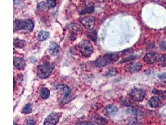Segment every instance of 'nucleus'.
<instances>
[{
    "label": "nucleus",
    "instance_id": "ddd939ff",
    "mask_svg": "<svg viewBox=\"0 0 166 125\" xmlns=\"http://www.w3.org/2000/svg\"><path fill=\"white\" fill-rule=\"evenodd\" d=\"M161 103L160 99L157 96H153L148 100V104L152 108H157L160 106Z\"/></svg>",
    "mask_w": 166,
    "mask_h": 125
},
{
    "label": "nucleus",
    "instance_id": "a878e982",
    "mask_svg": "<svg viewBox=\"0 0 166 125\" xmlns=\"http://www.w3.org/2000/svg\"><path fill=\"white\" fill-rule=\"evenodd\" d=\"M117 74V71L115 70V69H113V68H111L110 70H109L107 72V74L105 75L106 76H115Z\"/></svg>",
    "mask_w": 166,
    "mask_h": 125
},
{
    "label": "nucleus",
    "instance_id": "f257e3e1",
    "mask_svg": "<svg viewBox=\"0 0 166 125\" xmlns=\"http://www.w3.org/2000/svg\"><path fill=\"white\" fill-rule=\"evenodd\" d=\"M120 57V54L118 53H107L99 57L95 61V65L97 67L101 68L107 66L113 62L117 61Z\"/></svg>",
    "mask_w": 166,
    "mask_h": 125
},
{
    "label": "nucleus",
    "instance_id": "9b49d317",
    "mask_svg": "<svg viewBox=\"0 0 166 125\" xmlns=\"http://www.w3.org/2000/svg\"><path fill=\"white\" fill-rule=\"evenodd\" d=\"M14 65L16 69L19 70H23L26 67V62L23 58H15L14 59Z\"/></svg>",
    "mask_w": 166,
    "mask_h": 125
},
{
    "label": "nucleus",
    "instance_id": "6ab92c4d",
    "mask_svg": "<svg viewBox=\"0 0 166 125\" xmlns=\"http://www.w3.org/2000/svg\"><path fill=\"white\" fill-rule=\"evenodd\" d=\"M68 28L69 30H72L73 32L74 31H80L81 30V28L80 26H79L78 25H76V24H74V23L69 25Z\"/></svg>",
    "mask_w": 166,
    "mask_h": 125
},
{
    "label": "nucleus",
    "instance_id": "f03ea898",
    "mask_svg": "<svg viewBox=\"0 0 166 125\" xmlns=\"http://www.w3.org/2000/svg\"><path fill=\"white\" fill-rule=\"evenodd\" d=\"M34 27V23L30 20H16L14 21L15 31L29 33L33 30Z\"/></svg>",
    "mask_w": 166,
    "mask_h": 125
},
{
    "label": "nucleus",
    "instance_id": "2eb2a0df",
    "mask_svg": "<svg viewBox=\"0 0 166 125\" xmlns=\"http://www.w3.org/2000/svg\"><path fill=\"white\" fill-rule=\"evenodd\" d=\"M49 51L52 55H56L59 52V46L57 43L52 42L49 46Z\"/></svg>",
    "mask_w": 166,
    "mask_h": 125
},
{
    "label": "nucleus",
    "instance_id": "a211bd4d",
    "mask_svg": "<svg viewBox=\"0 0 166 125\" xmlns=\"http://www.w3.org/2000/svg\"><path fill=\"white\" fill-rule=\"evenodd\" d=\"M25 44H26V42L24 40L20 39L18 38L15 39L14 40V46L17 48H23Z\"/></svg>",
    "mask_w": 166,
    "mask_h": 125
},
{
    "label": "nucleus",
    "instance_id": "412c9836",
    "mask_svg": "<svg viewBox=\"0 0 166 125\" xmlns=\"http://www.w3.org/2000/svg\"><path fill=\"white\" fill-rule=\"evenodd\" d=\"M94 10H95V8L94 7L86 8L85 9H84L80 12V15H84L85 13H92L94 12Z\"/></svg>",
    "mask_w": 166,
    "mask_h": 125
},
{
    "label": "nucleus",
    "instance_id": "4468645a",
    "mask_svg": "<svg viewBox=\"0 0 166 125\" xmlns=\"http://www.w3.org/2000/svg\"><path fill=\"white\" fill-rule=\"evenodd\" d=\"M92 119L94 123H96L97 125H105L108 123L107 120L105 118L100 115H95Z\"/></svg>",
    "mask_w": 166,
    "mask_h": 125
},
{
    "label": "nucleus",
    "instance_id": "f8f14e48",
    "mask_svg": "<svg viewBox=\"0 0 166 125\" xmlns=\"http://www.w3.org/2000/svg\"><path fill=\"white\" fill-rule=\"evenodd\" d=\"M118 108L113 104H110L107 106L106 108H105L103 110V113L107 116H111L115 114L118 111Z\"/></svg>",
    "mask_w": 166,
    "mask_h": 125
},
{
    "label": "nucleus",
    "instance_id": "aec40b11",
    "mask_svg": "<svg viewBox=\"0 0 166 125\" xmlns=\"http://www.w3.org/2000/svg\"><path fill=\"white\" fill-rule=\"evenodd\" d=\"M153 93L159 96L164 98V99H166V92L164 91H162V90H153Z\"/></svg>",
    "mask_w": 166,
    "mask_h": 125
},
{
    "label": "nucleus",
    "instance_id": "9d476101",
    "mask_svg": "<svg viewBox=\"0 0 166 125\" xmlns=\"http://www.w3.org/2000/svg\"><path fill=\"white\" fill-rule=\"evenodd\" d=\"M142 68V65L140 62H131L125 67V70L130 73H134L138 72Z\"/></svg>",
    "mask_w": 166,
    "mask_h": 125
},
{
    "label": "nucleus",
    "instance_id": "4be33fe9",
    "mask_svg": "<svg viewBox=\"0 0 166 125\" xmlns=\"http://www.w3.org/2000/svg\"><path fill=\"white\" fill-rule=\"evenodd\" d=\"M32 109H33L32 105H31V104L29 103V104H27L26 105V106L24 108V109L23 110V113L24 114H29L32 112Z\"/></svg>",
    "mask_w": 166,
    "mask_h": 125
},
{
    "label": "nucleus",
    "instance_id": "393cba45",
    "mask_svg": "<svg viewBox=\"0 0 166 125\" xmlns=\"http://www.w3.org/2000/svg\"><path fill=\"white\" fill-rule=\"evenodd\" d=\"M88 36L90 37L93 41H96L97 39V32L95 30H93V31H91L88 34Z\"/></svg>",
    "mask_w": 166,
    "mask_h": 125
},
{
    "label": "nucleus",
    "instance_id": "c85d7f7f",
    "mask_svg": "<svg viewBox=\"0 0 166 125\" xmlns=\"http://www.w3.org/2000/svg\"><path fill=\"white\" fill-rule=\"evenodd\" d=\"M14 4H15V6H21V5H23V2L20 1V0H14Z\"/></svg>",
    "mask_w": 166,
    "mask_h": 125
},
{
    "label": "nucleus",
    "instance_id": "dca6fc26",
    "mask_svg": "<svg viewBox=\"0 0 166 125\" xmlns=\"http://www.w3.org/2000/svg\"><path fill=\"white\" fill-rule=\"evenodd\" d=\"M49 33L48 31H41L38 34V39L40 41H44L48 38L49 36Z\"/></svg>",
    "mask_w": 166,
    "mask_h": 125
},
{
    "label": "nucleus",
    "instance_id": "2f4dec72",
    "mask_svg": "<svg viewBox=\"0 0 166 125\" xmlns=\"http://www.w3.org/2000/svg\"><path fill=\"white\" fill-rule=\"evenodd\" d=\"M26 124L27 125H35V122L33 119H29L27 121V123H26Z\"/></svg>",
    "mask_w": 166,
    "mask_h": 125
},
{
    "label": "nucleus",
    "instance_id": "5701e85b",
    "mask_svg": "<svg viewBox=\"0 0 166 125\" xmlns=\"http://www.w3.org/2000/svg\"><path fill=\"white\" fill-rule=\"evenodd\" d=\"M46 3L49 8H53L56 6V0H47Z\"/></svg>",
    "mask_w": 166,
    "mask_h": 125
},
{
    "label": "nucleus",
    "instance_id": "7c9ffc66",
    "mask_svg": "<svg viewBox=\"0 0 166 125\" xmlns=\"http://www.w3.org/2000/svg\"><path fill=\"white\" fill-rule=\"evenodd\" d=\"M160 48L163 50H166V43L161 42L160 43Z\"/></svg>",
    "mask_w": 166,
    "mask_h": 125
},
{
    "label": "nucleus",
    "instance_id": "473e14b6",
    "mask_svg": "<svg viewBox=\"0 0 166 125\" xmlns=\"http://www.w3.org/2000/svg\"><path fill=\"white\" fill-rule=\"evenodd\" d=\"M14 125H18V124H16V123H15V122H14Z\"/></svg>",
    "mask_w": 166,
    "mask_h": 125
},
{
    "label": "nucleus",
    "instance_id": "cd10ccee",
    "mask_svg": "<svg viewBox=\"0 0 166 125\" xmlns=\"http://www.w3.org/2000/svg\"><path fill=\"white\" fill-rule=\"evenodd\" d=\"M76 125H97V124L96 123L89 121H79L76 123Z\"/></svg>",
    "mask_w": 166,
    "mask_h": 125
},
{
    "label": "nucleus",
    "instance_id": "0eeeda50",
    "mask_svg": "<svg viewBox=\"0 0 166 125\" xmlns=\"http://www.w3.org/2000/svg\"><path fill=\"white\" fill-rule=\"evenodd\" d=\"M59 89L60 90H62L63 93V97L62 98V99L61 100V103L62 104H65L68 103L73 99L72 98L70 97L71 90L68 86H67L65 85H60Z\"/></svg>",
    "mask_w": 166,
    "mask_h": 125
},
{
    "label": "nucleus",
    "instance_id": "1a4fd4ad",
    "mask_svg": "<svg viewBox=\"0 0 166 125\" xmlns=\"http://www.w3.org/2000/svg\"><path fill=\"white\" fill-rule=\"evenodd\" d=\"M81 23L86 28L92 30L95 25V20L92 16H86L81 20Z\"/></svg>",
    "mask_w": 166,
    "mask_h": 125
},
{
    "label": "nucleus",
    "instance_id": "f3484780",
    "mask_svg": "<svg viewBox=\"0 0 166 125\" xmlns=\"http://www.w3.org/2000/svg\"><path fill=\"white\" fill-rule=\"evenodd\" d=\"M40 96L43 99H47L50 96V91L46 88H43L40 91Z\"/></svg>",
    "mask_w": 166,
    "mask_h": 125
},
{
    "label": "nucleus",
    "instance_id": "c756f323",
    "mask_svg": "<svg viewBox=\"0 0 166 125\" xmlns=\"http://www.w3.org/2000/svg\"><path fill=\"white\" fill-rule=\"evenodd\" d=\"M158 78L160 80H165L166 79V73H163L158 75Z\"/></svg>",
    "mask_w": 166,
    "mask_h": 125
},
{
    "label": "nucleus",
    "instance_id": "b1692460",
    "mask_svg": "<svg viewBox=\"0 0 166 125\" xmlns=\"http://www.w3.org/2000/svg\"><path fill=\"white\" fill-rule=\"evenodd\" d=\"M159 61L161 66L166 67V54H164L161 57H160Z\"/></svg>",
    "mask_w": 166,
    "mask_h": 125
},
{
    "label": "nucleus",
    "instance_id": "39448f33",
    "mask_svg": "<svg viewBox=\"0 0 166 125\" xmlns=\"http://www.w3.org/2000/svg\"><path fill=\"white\" fill-rule=\"evenodd\" d=\"M62 115V113L60 112L51 113L45 119L44 125H56L59 121Z\"/></svg>",
    "mask_w": 166,
    "mask_h": 125
},
{
    "label": "nucleus",
    "instance_id": "7ed1b4c3",
    "mask_svg": "<svg viewBox=\"0 0 166 125\" xmlns=\"http://www.w3.org/2000/svg\"><path fill=\"white\" fill-rule=\"evenodd\" d=\"M54 68V66L50 62H45V63L38 66L36 70L37 75L41 79H46L50 76Z\"/></svg>",
    "mask_w": 166,
    "mask_h": 125
},
{
    "label": "nucleus",
    "instance_id": "bb28decb",
    "mask_svg": "<svg viewBox=\"0 0 166 125\" xmlns=\"http://www.w3.org/2000/svg\"><path fill=\"white\" fill-rule=\"evenodd\" d=\"M47 7H47V3H45L44 2H42L39 3L37 5L38 9H40V10H45Z\"/></svg>",
    "mask_w": 166,
    "mask_h": 125
},
{
    "label": "nucleus",
    "instance_id": "6e6552de",
    "mask_svg": "<svg viewBox=\"0 0 166 125\" xmlns=\"http://www.w3.org/2000/svg\"><path fill=\"white\" fill-rule=\"evenodd\" d=\"M160 59V56L158 53L155 52H151L146 54L143 57V61L146 62L147 64L151 65L153 64L154 62L159 61Z\"/></svg>",
    "mask_w": 166,
    "mask_h": 125
},
{
    "label": "nucleus",
    "instance_id": "423d86ee",
    "mask_svg": "<svg viewBox=\"0 0 166 125\" xmlns=\"http://www.w3.org/2000/svg\"><path fill=\"white\" fill-rule=\"evenodd\" d=\"M130 96L133 101L140 102L144 99L146 96V92L142 89L134 88L131 91L130 93Z\"/></svg>",
    "mask_w": 166,
    "mask_h": 125
},
{
    "label": "nucleus",
    "instance_id": "20e7f679",
    "mask_svg": "<svg viewBox=\"0 0 166 125\" xmlns=\"http://www.w3.org/2000/svg\"><path fill=\"white\" fill-rule=\"evenodd\" d=\"M78 49L81 54L85 57L91 56L94 51L92 43L88 40H83L81 41L78 44Z\"/></svg>",
    "mask_w": 166,
    "mask_h": 125
}]
</instances>
